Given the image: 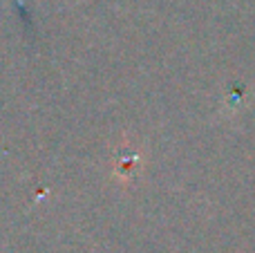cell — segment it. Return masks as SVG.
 Here are the masks:
<instances>
[{
    "mask_svg": "<svg viewBox=\"0 0 255 253\" xmlns=\"http://www.w3.org/2000/svg\"><path fill=\"white\" fill-rule=\"evenodd\" d=\"M16 4H18L20 9H25V0H16Z\"/></svg>",
    "mask_w": 255,
    "mask_h": 253,
    "instance_id": "6da1fadb",
    "label": "cell"
}]
</instances>
